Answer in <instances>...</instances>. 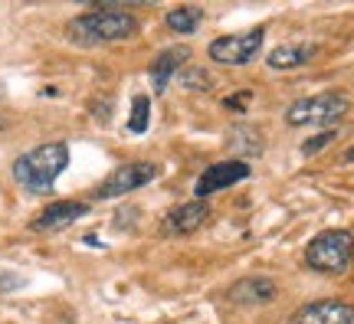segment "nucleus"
<instances>
[{"mask_svg":"<svg viewBox=\"0 0 354 324\" xmlns=\"http://www.w3.org/2000/svg\"><path fill=\"white\" fill-rule=\"evenodd\" d=\"M246 177H250V164L230 158V161H220L214 167H207L201 174V180L194 184V193H197V200H203V197H210V193H220V190L240 184Z\"/></svg>","mask_w":354,"mask_h":324,"instance_id":"obj_7","label":"nucleus"},{"mask_svg":"<svg viewBox=\"0 0 354 324\" xmlns=\"http://www.w3.org/2000/svg\"><path fill=\"white\" fill-rule=\"evenodd\" d=\"M66 164H69V148L59 144V141H53V144H43V148L20 154L13 161V177L30 193H50L56 177L66 171Z\"/></svg>","mask_w":354,"mask_h":324,"instance_id":"obj_1","label":"nucleus"},{"mask_svg":"<svg viewBox=\"0 0 354 324\" xmlns=\"http://www.w3.org/2000/svg\"><path fill=\"white\" fill-rule=\"evenodd\" d=\"M203 20V10L201 7H174V10L167 13V26L174 30V33H194Z\"/></svg>","mask_w":354,"mask_h":324,"instance_id":"obj_14","label":"nucleus"},{"mask_svg":"<svg viewBox=\"0 0 354 324\" xmlns=\"http://www.w3.org/2000/svg\"><path fill=\"white\" fill-rule=\"evenodd\" d=\"M88 213L86 203H79V200H59V203H50L46 210L33 216L30 220V229H37V233H50V229H63V226L76 223Z\"/></svg>","mask_w":354,"mask_h":324,"instance_id":"obj_9","label":"nucleus"},{"mask_svg":"<svg viewBox=\"0 0 354 324\" xmlns=\"http://www.w3.org/2000/svg\"><path fill=\"white\" fill-rule=\"evenodd\" d=\"M187 56H190L187 46H174V50H165L161 56H154V63H151V69H148V75H151V82H154V88H158V92H165L167 82L177 75V69L187 63Z\"/></svg>","mask_w":354,"mask_h":324,"instance_id":"obj_11","label":"nucleus"},{"mask_svg":"<svg viewBox=\"0 0 354 324\" xmlns=\"http://www.w3.org/2000/svg\"><path fill=\"white\" fill-rule=\"evenodd\" d=\"M154 177H158V167L148 161H138V164H125V167H118L99 190H95V197L99 200H109V197H125L131 190L138 187H148Z\"/></svg>","mask_w":354,"mask_h":324,"instance_id":"obj_6","label":"nucleus"},{"mask_svg":"<svg viewBox=\"0 0 354 324\" xmlns=\"http://www.w3.org/2000/svg\"><path fill=\"white\" fill-rule=\"evenodd\" d=\"M276 295V285L269 278H246L240 285L230 288V301H240V305H253V301H269Z\"/></svg>","mask_w":354,"mask_h":324,"instance_id":"obj_12","label":"nucleus"},{"mask_svg":"<svg viewBox=\"0 0 354 324\" xmlns=\"http://www.w3.org/2000/svg\"><path fill=\"white\" fill-rule=\"evenodd\" d=\"M207 220H210L207 200H190V203L171 210L165 220H161V233H165V236H187L194 229H201Z\"/></svg>","mask_w":354,"mask_h":324,"instance_id":"obj_8","label":"nucleus"},{"mask_svg":"<svg viewBox=\"0 0 354 324\" xmlns=\"http://www.w3.org/2000/svg\"><path fill=\"white\" fill-rule=\"evenodd\" d=\"M344 112H348V99L338 95V92H325V95H315V99L292 102L289 112H286V122H289L292 128L331 125V122H338Z\"/></svg>","mask_w":354,"mask_h":324,"instance_id":"obj_4","label":"nucleus"},{"mask_svg":"<svg viewBox=\"0 0 354 324\" xmlns=\"http://www.w3.org/2000/svg\"><path fill=\"white\" fill-rule=\"evenodd\" d=\"M246 102H253V95H250V92H236V95H230L223 105H227L230 112H243V108H246Z\"/></svg>","mask_w":354,"mask_h":324,"instance_id":"obj_18","label":"nucleus"},{"mask_svg":"<svg viewBox=\"0 0 354 324\" xmlns=\"http://www.w3.org/2000/svg\"><path fill=\"white\" fill-rule=\"evenodd\" d=\"M312 56H315V46H279L269 53V66L272 69H295V66H305Z\"/></svg>","mask_w":354,"mask_h":324,"instance_id":"obj_13","label":"nucleus"},{"mask_svg":"<svg viewBox=\"0 0 354 324\" xmlns=\"http://www.w3.org/2000/svg\"><path fill=\"white\" fill-rule=\"evenodd\" d=\"M151 122V99L148 95H135L131 99V115H128V131L131 135H145Z\"/></svg>","mask_w":354,"mask_h":324,"instance_id":"obj_15","label":"nucleus"},{"mask_svg":"<svg viewBox=\"0 0 354 324\" xmlns=\"http://www.w3.org/2000/svg\"><path fill=\"white\" fill-rule=\"evenodd\" d=\"M180 82L190 88H210V79H207V73L203 69H190V73L180 75Z\"/></svg>","mask_w":354,"mask_h":324,"instance_id":"obj_17","label":"nucleus"},{"mask_svg":"<svg viewBox=\"0 0 354 324\" xmlns=\"http://www.w3.org/2000/svg\"><path fill=\"white\" fill-rule=\"evenodd\" d=\"M0 128H3V115H0Z\"/></svg>","mask_w":354,"mask_h":324,"instance_id":"obj_20","label":"nucleus"},{"mask_svg":"<svg viewBox=\"0 0 354 324\" xmlns=\"http://www.w3.org/2000/svg\"><path fill=\"white\" fill-rule=\"evenodd\" d=\"M135 30H138V20L109 3H99L73 20V37L79 43H115V39L135 37Z\"/></svg>","mask_w":354,"mask_h":324,"instance_id":"obj_2","label":"nucleus"},{"mask_svg":"<svg viewBox=\"0 0 354 324\" xmlns=\"http://www.w3.org/2000/svg\"><path fill=\"white\" fill-rule=\"evenodd\" d=\"M344 161H348V164H354V148H348V154H344Z\"/></svg>","mask_w":354,"mask_h":324,"instance_id":"obj_19","label":"nucleus"},{"mask_svg":"<svg viewBox=\"0 0 354 324\" xmlns=\"http://www.w3.org/2000/svg\"><path fill=\"white\" fill-rule=\"evenodd\" d=\"M331 141H335V131H322V135H315V137H308L302 144V154L305 158H312V154H318L322 148H328Z\"/></svg>","mask_w":354,"mask_h":324,"instance_id":"obj_16","label":"nucleus"},{"mask_svg":"<svg viewBox=\"0 0 354 324\" xmlns=\"http://www.w3.org/2000/svg\"><path fill=\"white\" fill-rule=\"evenodd\" d=\"M266 30L256 26V30H246V33H230V37H216L210 43V59L220 66H246L253 63L259 50H263Z\"/></svg>","mask_w":354,"mask_h":324,"instance_id":"obj_5","label":"nucleus"},{"mask_svg":"<svg viewBox=\"0 0 354 324\" xmlns=\"http://www.w3.org/2000/svg\"><path fill=\"white\" fill-rule=\"evenodd\" d=\"M289 324H354V305L344 301H312L295 312Z\"/></svg>","mask_w":354,"mask_h":324,"instance_id":"obj_10","label":"nucleus"},{"mask_svg":"<svg viewBox=\"0 0 354 324\" xmlns=\"http://www.w3.org/2000/svg\"><path fill=\"white\" fill-rule=\"evenodd\" d=\"M354 259V236L348 229H328L318 233L308 246H305V265L325 275L344 272Z\"/></svg>","mask_w":354,"mask_h":324,"instance_id":"obj_3","label":"nucleus"}]
</instances>
